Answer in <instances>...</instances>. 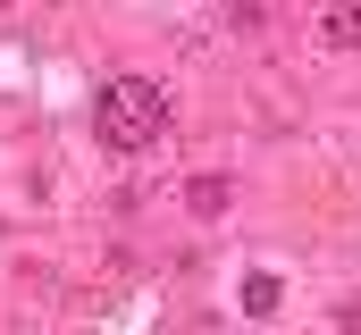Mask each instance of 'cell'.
<instances>
[{
  "label": "cell",
  "mask_w": 361,
  "mask_h": 335,
  "mask_svg": "<svg viewBox=\"0 0 361 335\" xmlns=\"http://www.w3.org/2000/svg\"><path fill=\"white\" fill-rule=\"evenodd\" d=\"M227 201H235V184H227V176H193V184H185V210H193V218H219Z\"/></svg>",
  "instance_id": "7a4b0ae2"
},
{
  "label": "cell",
  "mask_w": 361,
  "mask_h": 335,
  "mask_svg": "<svg viewBox=\"0 0 361 335\" xmlns=\"http://www.w3.org/2000/svg\"><path fill=\"white\" fill-rule=\"evenodd\" d=\"M160 126H169V92H160L152 76H109V84H101V101H92V134H101L109 151H152Z\"/></svg>",
  "instance_id": "6da1fadb"
},
{
  "label": "cell",
  "mask_w": 361,
  "mask_h": 335,
  "mask_svg": "<svg viewBox=\"0 0 361 335\" xmlns=\"http://www.w3.org/2000/svg\"><path fill=\"white\" fill-rule=\"evenodd\" d=\"M244 310H252V319H277V310H286V285H277L269 268H252V277H244Z\"/></svg>",
  "instance_id": "3957f363"
},
{
  "label": "cell",
  "mask_w": 361,
  "mask_h": 335,
  "mask_svg": "<svg viewBox=\"0 0 361 335\" xmlns=\"http://www.w3.org/2000/svg\"><path fill=\"white\" fill-rule=\"evenodd\" d=\"M319 34H328L336 51H353V42H361V8H328V17H319Z\"/></svg>",
  "instance_id": "277c9868"
}]
</instances>
